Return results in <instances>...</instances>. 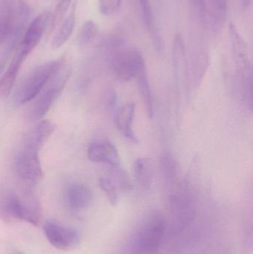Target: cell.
Wrapping results in <instances>:
<instances>
[{
	"label": "cell",
	"instance_id": "6da1fadb",
	"mask_svg": "<svg viewBox=\"0 0 253 254\" xmlns=\"http://www.w3.org/2000/svg\"><path fill=\"white\" fill-rule=\"evenodd\" d=\"M0 217L7 221H21L39 225L41 206L28 188L20 192H8L0 197Z\"/></svg>",
	"mask_w": 253,
	"mask_h": 254
},
{
	"label": "cell",
	"instance_id": "7a4b0ae2",
	"mask_svg": "<svg viewBox=\"0 0 253 254\" xmlns=\"http://www.w3.org/2000/svg\"><path fill=\"white\" fill-rule=\"evenodd\" d=\"M65 63L63 59L49 61L31 71L16 91L14 98L16 105H23L35 99Z\"/></svg>",
	"mask_w": 253,
	"mask_h": 254
},
{
	"label": "cell",
	"instance_id": "3957f363",
	"mask_svg": "<svg viewBox=\"0 0 253 254\" xmlns=\"http://www.w3.org/2000/svg\"><path fill=\"white\" fill-rule=\"evenodd\" d=\"M163 240L161 228L141 222L128 239L121 254H159Z\"/></svg>",
	"mask_w": 253,
	"mask_h": 254
},
{
	"label": "cell",
	"instance_id": "277c9868",
	"mask_svg": "<svg viewBox=\"0 0 253 254\" xmlns=\"http://www.w3.org/2000/svg\"><path fill=\"white\" fill-rule=\"evenodd\" d=\"M69 76L70 71L67 68L65 63L57 73L51 79L40 95L33 100L34 103L28 112L29 121L32 122H38L47 114L63 90Z\"/></svg>",
	"mask_w": 253,
	"mask_h": 254
},
{
	"label": "cell",
	"instance_id": "5b68a950",
	"mask_svg": "<svg viewBox=\"0 0 253 254\" xmlns=\"http://www.w3.org/2000/svg\"><path fill=\"white\" fill-rule=\"evenodd\" d=\"M145 61L141 52L132 47H125L114 52L111 59L113 72L121 81H129L136 77Z\"/></svg>",
	"mask_w": 253,
	"mask_h": 254
},
{
	"label": "cell",
	"instance_id": "8992f818",
	"mask_svg": "<svg viewBox=\"0 0 253 254\" xmlns=\"http://www.w3.org/2000/svg\"><path fill=\"white\" fill-rule=\"evenodd\" d=\"M14 166L19 179L27 186L37 185L43 179V169L37 151L23 148L15 156Z\"/></svg>",
	"mask_w": 253,
	"mask_h": 254
},
{
	"label": "cell",
	"instance_id": "52a82bcc",
	"mask_svg": "<svg viewBox=\"0 0 253 254\" xmlns=\"http://www.w3.org/2000/svg\"><path fill=\"white\" fill-rule=\"evenodd\" d=\"M43 229L48 241L58 250H71L80 243V234L77 230L56 221H46Z\"/></svg>",
	"mask_w": 253,
	"mask_h": 254
},
{
	"label": "cell",
	"instance_id": "ba28073f",
	"mask_svg": "<svg viewBox=\"0 0 253 254\" xmlns=\"http://www.w3.org/2000/svg\"><path fill=\"white\" fill-rule=\"evenodd\" d=\"M88 158L93 162L106 164L112 168L120 167L117 148L108 140L92 143L88 149Z\"/></svg>",
	"mask_w": 253,
	"mask_h": 254
},
{
	"label": "cell",
	"instance_id": "9c48e42d",
	"mask_svg": "<svg viewBox=\"0 0 253 254\" xmlns=\"http://www.w3.org/2000/svg\"><path fill=\"white\" fill-rule=\"evenodd\" d=\"M50 13L44 12L35 18L27 28L23 40L19 47L26 52L28 55L37 47L41 40L43 33L46 31L49 22Z\"/></svg>",
	"mask_w": 253,
	"mask_h": 254
},
{
	"label": "cell",
	"instance_id": "30bf717a",
	"mask_svg": "<svg viewBox=\"0 0 253 254\" xmlns=\"http://www.w3.org/2000/svg\"><path fill=\"white\" fill-rule=\"evenodd\" d=\"M56 126L50 120L40 121L25 136L24 148L38 152L55 131Z\"/></svg>",
	"mask_w": 253,
	"mask_h": 254
},
{
	"label": "cell",
	"instance_id": "8fae6325",
	"mask_svg": "<svg viewBox=\"0 0 253 254\" xmlns=\"http://www.w3.org/2000/svg\"><path fill=\"white\" fill-rule=\"evenodd\" d=\"M230 37L233 57L237 65L239 74L253 71L252 64L248 55V46L233 24H230Z\"/></svg>",
	"mask_w": 253,
	"mask_h": 254
},
{
	"label": "cell",
	"instance_id": "7c38bea8",
	"mask_svg": "<svg viewBox=\"0 0 253 254\" xmlns=\"http://www.w3.org/2000/svg\"><path fill=\"white\" fill-rule=\"evenodd\" d=\"M65 199L67 204L71 210H84L91 204L92 192L90 188L84 184H71L67 188Z\"/></svg>",
	"mask_w": 253,
	"mask_h": 254
},
{
	"label": "cell",
	"instance_id": "4fadbf2b",
	"mask_svg": "<svg viewBox=\"0 0 253 254\" xmlns=\"http://www.w3.org/2000/svg\"><path fill=\"white\" fill-rule=\"evenodd\" d=\"M28 55H29L27 52L19 48L13 61L10 63L8 68L0 80V95L2 96H7L10 95L13 84L16 81L18 72Z\"/></svg>",
	"mask_w": 253,
	"mask_h": 254
},
{
	"label": "cell",
	"instance_id": "5bb4252c",
	"mask_svg": "<svg viewBox=\"0 0 253 254\" xmlns=\"http://www.w3.org/2000/svg\"><path fill=\"white\" fill-rule=\"evenodd\" d=\"M206 20L215 32L222 29L227 19L228 0H206Z\"/></svg>",
	"mask_w": 253,
	"mask_h": 254
},
{
	"label": "cell",
	"instance_id": "9a60e30c",
	"mask_svg": "<svg viewBox=\"0 0 253 254\" xmlns=\"http://www.w3.org/2000/svg\"><path fill=\"white\" fill-rule=\"evenodd\" d=\"M136 105L134 103H128L123 106L116 115L115 123L120 132L134 143H138V137L135 135L132 128L135 115Z\"/></svg>",
	"mask_w": 253,
	"mask_h": 254
},
{
	"label": "cell",
	"instance_id": "2e32d148",
	"mask_svg": "<svg viewBox=\"0 0 253 254\" xmlns=\"http://www.w3.org/2000/svg\"><path fill=\"white\" fill-rule=\"evenodd\" d=\"M138 90L142 96L146 112L149 118L152 119L154 116V104L150 80L147 74V68L143 67L136 75Z\"/></svg>",
	"mask_w": 253,
	"mask_h": 254
},
{
	"label": "cell",
	"instance_id": "e0dca14e",
	"mask_svg": "<svg viewBox=\"0 0 253 254\" xmlns=\"http://www.w3.org/2000/svg\"><path fill=\"white\" fill-rule=\"evenodd\" d=\"M132 172L135 180L144 189L151 187L153 179L152 167L147 158H139L134 161Z\"/></svg>",
	"mask_w": 253,
	"mask_h": 254
},
{
	"label": "cell",
	"instance_id": "ac0fdd59",
	"mask_svg": "<svg viewBox=\"0 0 253 254\" xmlns=\"http://www.w3.org/2000/svg\"><path fill=\"white\" fill-rule=\"evenodd\" d=\"M76 22L75 6L68 14V17L61 23L60 28L52 40V48L53 49H58L62 47L71 37Z\"/></svg>",
	"mask_w": 253,
	"mask_h": 254
},
{
	"label": "cell",
	"instance_id": "d6986e66",
	"mask_svg": "<svg viewBox=\"0 0 253 254\" xmlns=\"http://www.w3.org/2000/svg\"><path fill=\"white\" fill-rule=\"evenodd\" d=\"M138 4L142 10L143 19L144 24L148 29L149 32L151 34L154 45L158 50L162 48V41L160 40V35L157 32V27H156L155 21L153 16L152 9L150 0H137Z\"/></svg>",
	"mask_w": 253,
	"mask_h": 254
},
{
	"label": "cell",
	"instance_id": "ffe728a7",
	"mask_svg": "<svg viewBox=\"0 0 253 254\" xmlns=\"http://www.w3.org/2000/svg\"><path fill=\"white\" fill-rule=\"evenodd\" d=\"M160 171L163 179L171 185L176 182L178 178V164L170 154H164L160 160Z\"/></svg>",
	"mask_w": 253,
	"mask_h": 254
},
{
	"label": "cell",
	"instance_id": "44dd1931",
	"mask_svg": "<svg viewBox=\"0 0 253 254\" xmlns=\"http://www.w3.org/2000/svg\"><path fill=\"white\" fill-rule=\"evenodd\" d=\"M99 185L110 204L115 207L118 201V191L114 181L108 178H101L99 180Z\"/></svg>",
	"mask_w": 253,
	"mask_h": 254
},
{
	"label": "cell",
	"instance_id": "7402d4cb",
	"mask_svg": "<svg viewBox=\"0 0 253 254\" xmlns=\"http://www.w3.org/2000/svg\"><path fill=\"white\" fill-rule=\"evenodd\" d=\"M98 34V27L92 20H88L83 23L80 30V41L83 45L92 43Z\"/></svg>",
	"mask_w": 253,
	"mask_h": 254
},
{
	"label": "cell",
	"instance_id": "603a6c76",
	"mask_svg": "<svg viewBox=\"0 0 253 254\" xmlns=\"http://www.w3.org/2000/svg\"><path fill=\"white\" fill-rule=\"evenodd\" d=\"M72 0H60L53 12L51 19V29H54L59 24L62 23L65 14L69 8Z\"/></svg>",
	"mask_w": 253,
	"mask_h": 254
},
{
	"label": "cell",
	"instance_id": "cb8c5ba5",
	"mask_svg": "<svg viewBox=\"0 0 253 254\" xmlns=\"http://www.w3.org/2000/svg\"><path fill=\"white\" fill-rule=\"evenodd\" d=\"M122 0H100V11L104 16L115 13L121 6Z\"/></svg>",
	"mask_w": 253,
	"mask_h": 254
},
{
	"label": "cell",
	"instance_id": "d4e9b609",
	"mask_svg": "<svg viewBox=\"0 0 253 254\" xmlns=\"http://www.w3.org/2000/svg\"><path fill=\"white\" fill-rule=\"evenodd\" d=\"M115 170L116 180L118 184L119 188L123 190H130L132 188V183L129 180V176L126 174V172L123 171L120 167L113 168Z\"/></svg>",
	"mask_w": 253,
	"mask_h": 254
},
{
	"label": "cell",
	"instance_id": "484cf974",
	"mask_svg": "<svg viewBox=\"0 0 253 254\" xmlns=\"http://www.w3.org/2000/svg\"><path fill=\"white\" fill-rule=\"evenodd\" d=\"M190 1L199 19L202 21L206 20V0H190Z\"/></svg>",
	"mask_w": 253,
	"mask_h": 254
},
{
	"label": "cell",
	"instance_id": "4316f807",
	"mask_svg": "<svg viewBox=\"0 0 253 254\" xmlns=\"http://www.w3.org/2000/svg\"><path fill=\"white\" fill-rule=\"evenodd\" d=\"M252 0H240L241 6L244 10L248 9L251 6Z\"/></svg>",
	"mask_w": 253,
	"mask_h": 254
}]
</instances>
